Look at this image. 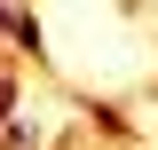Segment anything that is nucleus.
<instances>
[{
	"label": "nucleus",
	"instance_id": "f03ea898",
	"mask_svg": "<svg viewBox=\"0 0 158 150\" xmlns=\"http://www.w3.org/2000/svg\"><path fill=\"white\" fill-rule=\"evenodd\" d=\"M16 103H24V71H8V63H0V127L16 119Z\"/></svg>",
	"mask_w": 158,
	"mask_h": 150
},
{
	"label": "nucleus",
	"instance_id": "f257e3e1",
	"mask_svg": "<svg viewBox=\"0 0 158 150\" xmlns=\"http://www.w3.org/2000/svg\"><path fill=\"white\" fill-rule=\"evenodd\" d=\"M0 48H16L24 63H48V24H40L32 0H8V32H0Z\"/></svg>",
	"mask_w": 158,
	"mask_h": 150
},
{
	"label": "nucleus",
	"instance_id": "7ed1b4c3",
	"mask_svg": "<svg viewBox=\"0 0 158 150\" xmlns=\"http://www.w3.org/2000/svg\"><path fill=\"white\" fill-rule=\"evenodd\" d=\"M0 32H8V0H0Z\"/></svg>",
	"mask_w": 158,
	"mask_h": 150
}]
</instances>
